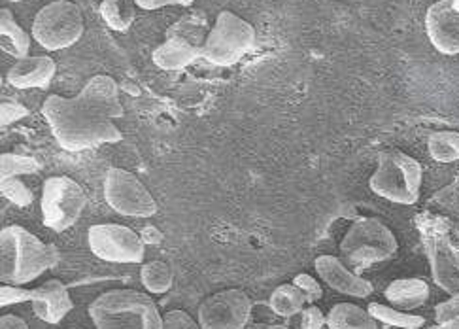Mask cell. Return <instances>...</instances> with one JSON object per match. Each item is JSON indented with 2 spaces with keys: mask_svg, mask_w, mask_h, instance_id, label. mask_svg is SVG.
<instances>
[{
  "mask_svg": "<svg viewBox=\"0 0 459 329\" xmlns=\"http://www.w3.org/2000/svg\"><path fill=\"white\" fill-rule=\"evenodd\" d=\"M104 199L117 214L133 218H152L157 203L150 189L129 170L108 169L104 177Z\"/></svg>",
  "mask_w": 459,
  "mask_h": 329,
  "instance_id": "cell-9",
  "label": "cell"
},
{
  "mask_svg": "<svg viewBox=\"0 0 459 329\" xmlns=\"http://www.w3.org/2000/svg\"><path fill=\"white\" fill-rule=\"evenodd\" d=\"M368 313L377 322H382L390 327H407V329H420L426 324V318L409 315L404 310H399L395 307H385L382 303H370Z\"/></svg>",
  "mask_w": 459,
  "mask_h": 329,
  "instance_id": "cell-24",
  "label": "cell"
},
{
  "mask_svg": "<svg viewBox=\"0 0 459 329\" xmlns=\"http://www.w3.org/2000/svg\"><path fill=\"white\" fill-rule=\"evenodd\" d=\"M387 329H407V327H387ZM421 329V327H420Z\"/></svg>",
  "mask_w": 459,
  "mask_h": 329,
  "instance_id": "cell-41",
  "label": "cell"
},
{
  "mask_svg": "<svg viewBox=\"0 0 459 329\" xmlns=\"http://www.w3.org/2000/svg\"><path fill=\"white\" fill-rule=\"evenodd\" d=\"M57 262L59 250L22 225H8L0 231V279L4 284H29Z\"/></svg>",
  "mask_w": 459,
  "mask_h": 329,
  "instance_id": "cell-2",
  "label": "cell"
},
{
  "mask_svg": "<svg viewBox=\"0 0 459 329\" xmlns=\"http://www.w3.org/2000/svg\"><path fill=\"white\" fill-rule=\"evenodd\" d=\"M421 165L399 150L380 153L378 167L368 180L373 192L397 204H414L421 189Z\"/></svg>",
  "mask_w": 459,
  "mask_h": 329,
  "instance_id": "cell-4",
  "label": "cell"
},
{
  "mask_svg": "<svg viewBox=\"0 0 459 329\" xmlns=\"http://www.w3.org/2000/svg\"><path fill=\"white\" fill-rule=\"evenodd\" d=\"M455 316H459V293H454L452 299L435 307V318L438 325L448 324Z\"/></svg>",
  "mask_w": 459,
  "mask_h": 329,
  "instance_id": "cell-33",
  "label": "cell"
},
{
  "mask_svg": "<svg viewBox=\"0 0 459 329\" xmlns=\"http://www.w3.org/2000/svg\"><path fill=\"white\" fill-rule=\"evenodd\" d=\"M431 158L438 163L459 161V133L440 131L433 133L428 141Z\"/></svg>",
  "mask_w": 459,
  "mask_h": 329,
  "instance_id": "cell-25",
  "label": "cell"
},
{
  "mask_svg": "<svg viewBox=\"0 0 459 329\" xmlns=\"http://www.w3.org/2000/svg\"><path fill=\"white\" fill-rule=\"evenodd\" d=\"M27 116H29V110L23 105H20V102L4 100L3 105H0V126L3 127H8Z\"/></svg>",
  "mask_w": 459,
  "mask_h": 329,
  "instance_id": "cell-30",
  "label": "cell"
},
{
  "mask_svg": "<svg viewBox=\"0 0 459 329\" xmlns=\"http://www.w3.org/2000/svg\"><path fill=\"white\" fill-rule=\"evenodd\" d=\"M87 204L83 187L70 177H51L42 186L40 212L48 229L63 233L80 220Z\"/></svg>",
  "mask_w": 459,
  "mask_h": 329,
  "instance_id": "cell-8",
  "label": "cell"
},
{
  "mask_svg": "<svg viewBox=\"0 0 459 329\" xmlns=\"http://www.w3.org/2000/svg\"><path fill=\"white\" fill-rule=\"evenodd\" d=\"M85 29L78 4L70 0H56L39 10L32 22V39L48 51L73 48Z\"/></svg>",
  "mask_w": 459,
  "mask_h": 329,
  "instance_id": "cell-7",
  "label": "cell"
},
{
  "mask_svg": "<svg viewBox=\"0 0 459 329\" xmlns=\"http://www.w3.org/2000/svg\"><path fill=\"white\" fill-rule=\"evenodd\" d=\"M443 329H459V316H455L454 320H450L448 324H445Z\"/></svg>",
  "mask_w": 459,
  "mask_h": 329,
  "instance_id": "cell-38",
  "label": "cell"
},
{
  "mask_svg": "<svg viewBox=\"0 0 459 329\" xmlns=\"http://www.w3.org/2000/svg\"><path fill=\"white\" fill-rule=\"evenodd\" d=\"M57 65L49 56H34L17 61L8 71V83L15 90H46L56 78Z\"/></svg>",
  "mask_w": 459,
  "mask_h": 329,
  "instance_id": "cell-15",
  "label": "cell"
},
{
  "mask_svg": "<svg viewBox=\"0 0 459 329\" xmlns=\"http://www.w3.org/2000/svg\"><path fill=\"white\" fill-rule=\"evenodd\" d=\"M40 170V163L30 155L3 153L0 155V180L15 178L22 175H34Z\"/></svg>",
  "mask_w": 459,
  "mask_h": 329,
  "instance_id": "cell-27",
  "label": "cell"
},
{
  "mask_svg": "<svg viewBox=\"0 0 459 329\" xmlns=\"http://www.w3.org/2000/svg\"><path fill=\"white\" fill-rule=\"evenodd\" d=\"M208 32L210 30H208L206 15L201 12H193V13L180 17L178 22L169 27L167 39H180L193 46L203 48L208 39Z\"/></svg>",
  "mask_w": 459,
  "mask_h": 329,
  "instance_id": "cell-20",
  "label": "cell"
},
{
  "mask_svg": "<svg viewBox=\"0 0 459 329\" xmlns=\"http://www.w3.org/2000/svg\"><path fill=\"white\" fill-rule=\"evenodd\" d=\"M426 32L440 54L459 56V12L454 8V0H438L428 8Z\"/></svg>",
  "mask_w": 459,
  "mask_h": 329,
  "instance_id": "cell-12",
  "label": "cell"
},
{
  "mask_svg": "<svg viewBox=\"0 0 459 329\" xmlns=\"http://www.w3.org/2000/svg\"><path fill=\"white\" fill-rule=\"evenodd\" d=\"M454 8L459 12V0H454Z\"/></svg>",
  "mask_w": 459,
  "mask_h": 329,
  "instance_id": "cell-40",
  "label": "cell"
},
{
  "mask_svg": "<svg viewBox=\"0 0 459 329\" xmlns=\"http://www.w3.org/2000/svg\"><path fill=\"white\" fill-rule=\"evenodd\" d=\"M0 194L15 206H29L34 201L30 189L20 178H4L0 180Z\"/></svg>",
  "mask_w": 459,
  "mask_h": 329,
  "instance_id": "cell-28",
  "label": "cell"
},
{
  "mask_svg": "<svg viewBox=\"0 0 459 329\" xmlns=\"http://www.w3.org/2000/svg\"><path fill=\"white\" fill-rule=\"evenodd\" d=\"M254 44L255 29L237 13L223 10L208 32L203 59L216 66H231L250 54Z\"/></svg>",
  "mask_w": 459,
  "mask_h": 329,
  "instance_id": "cell-6",
  "label": "cell"
},
{
  "mask_svg": "<svg viewBox=\"0 0 459 329\" xmlns=\"http://www.w3.org/2000/svg\"><path fill=\"white\" fill-rule=\"evenodd\" d=\"M30 303L34 315L48 324L63 322V318L74 308L68 286L57 279H51L40 288H34V298Z\"/></svg>",
  "mask_w": 459,
  "mask_h": 329,
  "instance_id": "cell-14",
  "label": "cell"
},
{
  "mask_svg": "<svg viewBox=\"0 0 459 329\" xmlns=\"http://www.w3.org/2000/svg\"><path fill=\"white\" fill-rule=\"evenodd\" d=\"M10 3H23V0H10Z\"/></svg>",
  "mask_w": 459,
  "mask_h": 329,
  "instance_id": "cell-42",
  "label": "cell"
},
{
  "mask_svg": "<svg viewBox=\"0 0 459 329\" xmlns=\"http://www.w3.org/2000/svg\"><path fill=\"white\" fill-rule=\"evenodd\" d=\"M316 273L320 274V279L334 291L344 293L350 298H359L365 299L373 293V284L368 281L361 279V276L351 273L339 257L334 255H320L316 257L314 262Z\"/></svg>",
  "mask_w": 459,
  "mask_h": 329,
  "instance_id": "cell-13",
  "label": "cell"
},
{
  "mask_svg": "<svg viewBox=\"0 0 459 329\" xmlns=\"http://www.w3.org/2000/svg\"><path fill=\"white\" fill-rule=\"evenodd\" d=\"M42 114L53 138L66 152H83L100 144L119 143L123 134L116 119L123 117L117 82L108 74H97L76 97L49 95Z\"/></svg>",
  "mask_w": 459,
  "mask_h": 329,
  "instance_id": "cell-1",
  "label": "cell"
},
{
  "mask_svg": "<svg viewBox=\"0 0 459 329\" xmlns=\"http://www.w3.org/2000/svg\"><path fill=\"white\" fill-rule=\"evenodd\" d=\"M163 329H203L184 310H170L163 316Z\"/></svg>",
  "mask_w": 459,
  "mask_h": 329,
  "instance_id": "cell-32",
  "label": "cell"
},
{
  "mask_svg": "<svg viewBox=\"0 0 459 329\" xmlns=\"http://www.w3.org/2000/svg\"><path fill=\"white\" fill-rule=\"evenodd\" d=\"M0 329H30V327L20 316L3 315V316H0Z\"/></svg>",
  "mask_w": 459,
  "mask_h": 329,
  "instance_id": "cell-36",
  "label": "cell"
},
{
  "mask_svg": "<svg viewBox=\"0 0 459 329\" xmlns=\"http://www.w3.org/2000/svg\"><path fill=\"white\" fill-rule=\"evenodd\" d=\"M269 303L278 316L291 318L299 313H303L307 296L295 284H281L273 291Z\"/></svg>",
  "mask_w": 459,
  "mask_h": 329,
  "instance_id": "cell-23",
  "label": "cell"
},
{
  "mask_svg": "<svg viewBox=\"0 0 459 329\" xmlns=\"http://www.w3.org/2000/svg\"><path fill=\"white\" fill-rule=\"evenodd\" d=\"M329 329H378L377 320L370 316L368 310L358 305L339 303L334 305L327 315Z\"/></svg>",
  "mask_w": 459,
  "mask_h": 329,
  "instance_id": "cell-19",
  "label": "cell"
},
{
  "mask_svg": "<svg viewBox=\"0 0 459 329\" xmlns=\"http://www.w3.org/2000/svg\"><path fill=\"white\" fill-rule=\"evenodd\" d=\"M264 329H290L286 325H271V327H264Z\"/></svg>",
  "mask_w": 459,
  "mask_h": 329,
  "instance_id": "cell-39",
  "label": "cell"
},
{
  "mask_svg": "<svg viewBox=\"0 0 459 329\" xmlns=\"http://www.w3.org/2000/svg\"><path fill=\"white\" fill-rule=\"evenodd\" d=\"M134 6V0H102L99 12L104 23L112 30L127 32L136 17Z\"/></svg>",
  "mask_w": 459,
  "mask_h": 329,
  "instance_id": "cell-21",
  "label": "cell"
},
{
  "mask_svg": "<svg viewBox=\"0 0 459 329\" xmlns=\"http://www.w3.org/2000/svg\"><path fill=\"white\" fill-rule=\"evenodd\" d=\"M429 257H431V265H433V276L437 284L454 293H459V276L454 271V265L450 264V257L445 250V247H440V242L429 240Z\"/></svg>",
  "mask_w": 459,
  "mask_h": 329,
  "instance_id": "cell-22",
  "label": "cell"
},
{
  "mask_svg": "<svg viewBox=\"0 0 459 329\" xmlns=\"http://www.w3.org/2000/svg\"><path fill=\"white\" fill-rule=\"evenodd\" d=\"M252 316V301L240 290H225L208 298L199 308L203 329H244Z\"/></svg>",
  "mask_w": 459,
  "mask_h": 329,
  "instance_id": "cell-11",
  "label": "cell"
},
{
  "mask_svg": "<svg viewBox=\"0 0 459 329\" xmlns=\"http://www.w3.org/2000/svg\"><path fill=\"white\" fill-rule=\"evenodd\" d=\"M140 237H143L144 245H159V242L163 240V235L159 233L155 228H146Z\"/></svg>",
  "mask_w": 459,
  "mask_h": 329,
  "instance_id": "cell-37",
  "label": "cell"
},
{
  "mask_svg": "<svg viewBox=\"0 0 459 329\" xmlns=\"http://www.w3.org/2000/svg\"><path fill=\"white\" fill-rule=\"evenodd\" d=\"M91 252L110 264H143L144 240L136 231L119 223H97L87 231Z\"/></svg>",
  "mask_w": 459,
  "mask_h": 329,
  "instance_id": "cell-10",
  "label": "cell"
},
{
  "mask_svg": "<svg viewBox=\"0 0 459 329\" xmlns=\"http://www.w3.org/2000/svg\"><path fill=\"white\" fill-rule=\"evenodd\" d=\"M140 281L152 293H165L172 288L174 273L165 262H150L140 269Z\"/></svg>",
  "mask_w": 459,
  "mask_h": 329,
  "instance_id": "cell-26",
  "label": "cell"
},
{
  "mask_svg": "<svg viewBox=\"0 0 459 329\" xmlns=\"http://www.w3.org/2000/svg\"><path fill=\"white\" fill-rule=\"evenodd\" d=\"M32 298H34V290L12 286V284L0 288V305H3V307L32 301Z\"/></svg>",
  "mask_w": 459,
  "mask_h": 329,
  "instance_id": "cell-29",
  "label": "cell"
},
{
  "mask_svg": "<svg viewBox=\"0 0 459 329\" xmlns=\"http://www.w3.org/2000/svg\"><path fill=\"white\" fill-rule=\"evenodd\" d=\"M325 324H327V318L324 316L322 308L310 305L301 313V327L299 329H322Z\"/></svg>",
  "mask_w": 459,
  "mask_h": 329,
  "instance_id": "cell-34",
  "label": "cell"
},
{
  "mask_svg": "<svg viewBox=\"0 0 459 329\" xmlns=\"http://www.w3.org/2000/svg\"><path fill=\"white\" fill-rule=\"evenodd\" d=\"M199 57H203V48L180 39H167V42L155 48L152 56L155 66L163 68V71H182V68L195 63Z\"/></svg>",
  "mask_w": 459,
  "mask_h": 329,
  "instance_id": "cell-16",
  "label": "cell"
},
{
  "mask_svg": "<svg viewBox=\"0 0 459 329\" xmlns=\"http://www.w3.org/2000/svg\"><path fill=\"white\" fill-rule=\"evenodd\" d=\"M0 46L17 61L29 57L30 37L15 22L13 13L8 8L0 10Z\"/></svg>",
  "mask_w": 459,
  "mask_h": 329,
  "instance_id": "cell-18",
  "label": "cell"
},
{
  "mask_svg": "<svg viewBox=\"0 0 459 329\" xmlns=\"http://www.w3.org/2000/svg\"><path fill=\"white\" fill-rule=\"evenodd\" d=\"M97 329H163V318L152 298L134 290L104 291L90 305Z\"/></svg>",
  "mask_w": 459,
  "mask_h": 329,
  "instance_id": "cell-3",
  "label": "cell"
},
{
  "mask_svg": "<svg viewBox=\"0 0 459 329\" xmlns=\"http://www.w3.org/2000/svg\"><path fill=\"white\" fill-rule=\"evenodd\" d=\"M384 296L392 307L399 310H414L429 299V286L420 279H399L385 288Z\"/></svg>",
  "mask_w": 459,
  "mask_h": 329,
  "instance_id": "cell-17",
  "label": "cell"
},
{
  "mask_svg": "<svg viewBox=\"0 0 459 329\" xmlns=\"http://www.w3.org/2000/svg\"><path fill=\"white\" fill-rule=\"evenodd\" d=\"M397 248L395 235L378 218H361L354 221L341 242L344 262L354 269H365L385 262Z\"/></svg>",
  "mask_w": 459,
  "mask_h": 329,
  "instance_id": "cell-5",
  "label": "cell"
},
{
  "mask_svg": "<svg viewBox=\"0 0 459 329\" xmlns=\"http://www.w3.org/2000/svg\"><path fill=\"white\" fill-rule=\"evenodd\" d=\"M195 0H134V4L143 10H159L163 6H191Z\"/></svg>",
  "mask_w": 459,
  "mask_h": 329,
  "instance_id": "cell-35",
  "label": "cell"
},
{
  "mask_svg": "<svg viewBox=\"0 0 459 329\" xmlns=\"http://www.w3.org/2000/svg\"><path fill=\"white\" fill-rule=\"evenodd\" d=\"M293 284L305 293L308 303L320 301V299L324 298L322 286L317 284V281H316V279H312V276H310V274H307V273H303V274H297L295 279H293Z\"/></svg>",
  "mask_w": 459,
  "mask_h": 329,
  "instance_id": "cell-31",
  "label": "cell"
}]
</instances>
